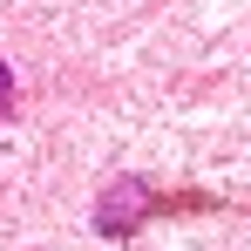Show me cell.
Segmentation results:
<instances>
[{
  "label": "cell",
  "instance_id": "1",
  "mask_svg": "<svg viewBox=\"0 0 251 251\" xmlns=\"http://www.w3.org/2000/svg\"><path fill=\"white\" fill-rule=\"evenodd\" d=\"M150 210V183L143 176H116L109 190H102V204H95V231H136V217Z\"/></svg>",
  "mask_w": 251,
  "mask_h": 251
},
{
  "label": "cell",
  "instance_id": "2",
  "mask_svg": "<svg viewBox=\"0 0 251 251\" xmlns=\"http://www.w3.org/2000/svg\"><path fill=\"white\" fill-rule=\"evenodd\" d=\"M14 102V75H7V61H0V109Z\"/></svg>",
  "mask_w": 251,
  "mask_h": 251
}]
</instances>
